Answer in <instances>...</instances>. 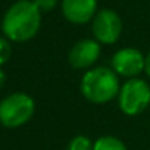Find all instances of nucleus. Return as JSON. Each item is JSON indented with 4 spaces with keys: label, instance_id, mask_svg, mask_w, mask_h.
Returning <instances> with one entry per match:
<instances>
[{
    "label": "nucleus",
    "instance_id": "f257e3e1",
    "mask_svg": "<svg viewBox=\"0 0 150 150\" xmlns=\"http://www.w3.org/2000/svg\"><path fill=\"white\" fill-rule=\"evenodd\" d=\"M41 25V12L30 0H19L5 13L2 30L8 40L24 43L34 38Z\"/></svg>",
    "mask_w": 150,
    "mask_h": 150
},
{
    "label": "nucleus",
    "instance_id": "f03ea898",
    "mask_svg": "<svg viewBox=\"0 0 150 150\" xmlns=\"http://www.w3.org/2000/svg\"><path fill=\"white\" fill-rule=\"evenodd\" d=\"M81 94L93 105H106L118 99L121 84L112 68L96 66L84 72L80 83Z\"/></svg>",
    "mask_w": 150,
    "mask_h": 150
},
{
    "label": "nucleus",
    "instance_id": "7ed1b4c3",
    "mask_svg": "<svg viewBox=\"0 0 150 150\" xmlns=\"http://www.w3.org/2000/svg\"><path fill=\"white\" fill-rule=\"evenodd\" d=\"M35 112V102L27 93H12L0 100V124L6 128L25 125Z\"/></svg>",
    "mask_w": 150,
    "mask_h": 150
},
{
    "label": "nucleus",
    "instance_id": "20e7f679",
    "mask_svg": "<svg viewBox=\"0 0 150 150\" xmlns=\"http://www.w3.org/2000/svg\"><path fill=\"white\" fill-rule=\"evenodd\" d=\"M118 106L127 116H137L150 108V84L141 78L127 80L118 94Z\"/></svg>",
    "mask_w": 150,
    "mask_h": 150
},
{
    "label": "nucleus",
    "instance_id": "39448f33",
    "mask_svg": "<svg viewBox=\"0 0 150 150\" xmlns=\"http://www.w3.org/2000/svg\"><path fill=\"white\" fill-rule=\"evenodd\" d=\"M94 40L100 44H115L122 34V21L112 9H102L91 21Z\"/></svg>",
    "mask_w": 150,
    "mask_h": 150
},
{
    "label": "nucleus",
    "instance_id": "423d86ee",
    "mask_svg": "<svg viewBox=\"0 0 150 150\" xmlns=\"http://www.w3.org/2000/svg\"><path fill=\"white\" fill-rule=\"evenodd\" d=\"M110 65L118 77L127 80L138 78V75L144 72L146 56L135 47H122L113 53Z\"/></svg>",
    "mask_w": 150,
    "mask_h": 150
},
{
    "label": "nucleus",
    "instance_id": "0eeeda50",
    "mask_svg": "<svg viewBox=\"0 0 150 150\" xmlns=\"http://www.w3.org/2000/svg\"><path fill=\"white\" fill-rule=\"evenodd\" d=\"M102 53V44L94 38H83L77 41L68 53V62L74 69H91L99 60Z\"/></svg>",
    "mask_w": 150,
    "mask_h": 150
},
{
    "label": "nucleus",
    "instance_id": "6e6552de",
    "mask_svg": "<svg viewBox=\"0 0 150 150\" xmlns=\"http://www.w3.org/2000/svg\"><path fill=\"white\" fill-rule=\"evenodd\" d=\"M62 13L74 25H84L97 13V0H62Z\"/></svg>",
    "mask_w": 150,
    "mask_h": 150
},
{
    "label": "nucleus",
    "instance_id": "1a4fd4ad",
    "mask_svg": "<svg viewBox=\"0 0 150 150\" xmlns=\"http://www.w3.org/2000/svg\"><path fill=\"white\" fill-rule=\"evenodd\" d=\"M93 150H128L125 143L115 135H102L94 140Z\"/></svg>",
    "mask_w": 150,
    "mask_h": 150
},
{
    "label": "nucleus",
    "instance_id": "9d476101",
    "mask_svg": "<svg viewBox=\"0 0 150 150\" xmlns=\"http://www.w3.org/2000/svg\"><path fill=\"white\" fill-rule=\"evenodd\" d=\"M93 144L94 141H91L90 137L84 134H78V135L72 137L66 150H93Z\"/></svg>",
    "mask_w": 150,
    "mask_h": 150
},
{
    "label": "nucleus",
    "instance_id": "9b49d317",
    "mask_svg": "<svg viewBox=\"0 0 150 150\" xmlns=\"http://www.w3.org/2000/svg\"><path fill=\"white\" fill-rule=\"evenodd\" d=\"M12 54V47L8 38L0 37V66L5 65Z\"/></svg>",
    "mask_w": 150,
    "mask_h": 150
},
{
    "label": "nucleus",
    "instance_id": "f8f14e48",
    "mask_svg": "<svg viewBox=\"0 0 150 150\" xmlns=\"http://www.w3.org/2000/svg\"><path fill=\"white\" fill-rule=\"evenodd\" d=\"M33 3L38 8L40 12H50L56 8L57 0H33Z\"/></svg>",
    "mask_w": 150,
    "mask_h": 150
},
{
    "label": "nucleus",
    "instance_id": "ddd939ff",
    "mask_svg": "<svg viewBox=\"0 0 150 150\" xmlns=\"http://www.w3.org/2000/svg\"><path fill=\"white\" fill-rule=\"evenodd\" d=\"M144 72H146V75L150 78V50H149V53L146 54V65H144Z\"/></svg>",
    "mask_w": 150,
    "mask_h": 150
},
{
    "label": "nucleus",
    "instance_id": "4468645a",
    "mask_svg": "<svg viewBox=\"0 0 150 150\" xmlns=\"http://www.w3.org/2000/svg\"><path fill=\"white\" fill-rule=\"evenodd\" d=\"M5 83H6V74L2 68H0V88L5 86Z\"/></svg>",
    "mask_w": 150,
    "mask_h": 150
}]
</instances>
